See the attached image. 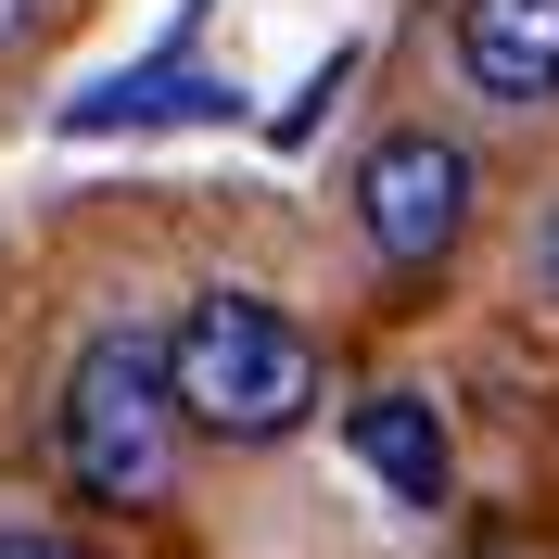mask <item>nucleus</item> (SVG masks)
<instances>
[{
    "instance_id": "1",
    "label": "nucleus",
    "mask_w": 559,
    "mask_h": 559,
    "mask_svg": "<svg viewBox=\"0 0 559 559\" xmlns=\"http://www.w3.org/2000/svg\"><path fill=\"white\" fill-rule=\"evenodd\" d=\"M153 344H166L178 432H216V445H280V432L318 407V344L267 306V293H191Z\"/></svg>"
},
{
    "instance_id": "2",
    "label": "nucleus",
    "mask_w": 559,
    "mask_h": 559,
    "mask_svg": "<svg viewBox=\"0 0 559 559\" xmlns=\"http://www.w3.org/2000/svg\"><path fill=\"white\" fill-rule=\"evenodd\" d=\"M51 445H64V484L90 509H166V484H178L166 344L153 331H90L64 369V407H51Z\"/></svg>"
},
{
    "instance_id": "3",
    "label": "nucleus",
    "mask_w": 559,
    "mask_h": 559,
    "mask_svg": "<svg viewBox=\"0 0 559 559\" xmlns=\"http://www.w3.org/2000/svg\"><path fill=\"white\" fill-rule=\"evenodd\" d=\"M356 229L382 267H445L457 229H471V153L445 128H394L369 140V166H356Z\"/></svg>"
},
{
    "instance_id": "4",
    "label": "nucleus",
    "mask_w": 559,
    "mask_h": 559,
    "mask_svg": "<svg viewBox=\"0 0 559 559\" xmlns=\"http://www.w3.org/2000/svg\"><path fill=\"white\" fill-rule=\"evenodd\" d=\"M445 38H457V76L484 103H509V115L559 103V0H457Z\"/></svg>"
},
{
    "instance_id": "5",
    "label": "nucleus",
    "mask_w": 559,
    "mask_h": 559,
    "mask_svg": "<svg viewBox=\"0 0 559 559\" xmlns=\"http://www.w3.org/2000/svg\"><path fill=\"white\" fill-rule=\"evenodd\" d=\"M344 445H356V471L382 496H407V509H432L445 496V419H432V394H356L344 407Z\"/></svg>"
},
{
    "instance_id": "6",
    "label": "nucleus",
    "mask_w": 559,
    "mask_h": 559,
    "mask_svg": "<svg viewBox=\"0 0 559 559\" xmlns=\"http://www.w3.org/2000/svg\"><path fill=\"white\" fill-rule=\"evenodd\" d=\"M0 559H90V547H64V534H0Z\"/></svg>"
},
{
    "instance_id": "7",
    "label": "nucleus",
    "mask_w": 559,
    "mask_h": 559,
    "mask_svg": "<svg viewBox=\"0 0 559 559\" xmlns=\"http://www.w3.org/2000/svg\"><path fill=\"white\" fill-rule=\"evenodd\" d=\"M38 13H51V0H0V51H13V38L38 26Z\"/></svg>"
},
{
    "instance_id": "8",
    "label": "nucleus",
    "mask_w": 559,
    "mask_h": 559,
    "mask_svg": "<svg viewBox=\"0 0 559 559\" xmlns=\"http://www.w3.org/2000/svg\"><path fill=\"white\" fill-rule=\"evenodd\" d=\"M547 293H559V216H547Z\"/></svg>"
}]
</instances>
